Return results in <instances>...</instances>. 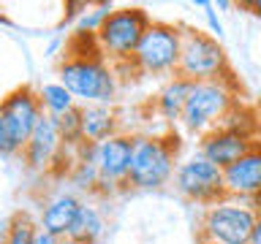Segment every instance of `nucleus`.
<instances>
[{"mask_svg": "<svg viewBox=\"0 0 261 244\" xmlns=\"http://www.w3.org/2000/svg\"><path fill=\"white\" fill-rule=\"evenodd\" d=\"M82 209V198L76 193H57L52 198L44 201V206H41V217H38V225L44 228V231L55 233L57 239H65L73 225V220H76Z\"/></svg>", "mask_w": 261, "mask_h": 244, "instance_id": "4468645a", "label": "nucleus"}, {"mask_svg": "<svg viewBox=\"0 0 261 244\" xmlns=\"http://www.w3.org/2000/svg\"><path fill=\"white\" fill-rule=\"evenodd\" d=\"M57 244H79V241H73V239H68V236H65V239H60Z\"/></svg>", "mask_w": 261, "mask_h": 244, "instance_id": "a878e982", "label": "nucleus"}, {"mask_svg": "<svg viewBox=\"0 0 261 244\" xmlns=\"http://www.w3.org/2000/svg\"><path fill=\"white\" fill-rule=\"evenodd\" d=\"M256 141H261V138H253L248 133H240V130H231V128L220 125V128L210 130L207 136L199 138V155H204L210 163H215L218 168H228Z\"/></svg>", "mask_w": 261, "mask_h": 244, "instance_id": "ddd939ff", "label": "nucleus"}, {"mask_svg": "<svg viewBox=\"0 0 261 244\" xmlns=\"http://www.w3.org/2000/svg\"><path fill=\"white\" fill-rule=\"evenodd\" d=\"M0 16H3V11H0Z\"/></svg>", "mask_w": 261, "mask_h": 244, "instance_id": "cd10ccee", "label": "nucleus"}, {"mask_svg": "<svg viewBox=\"0 0 261 244\" xmlns=\"http://www.w3.org/2000/svg\"><path fill=\"white\" fill-rule=\"evenodd\" d=\"M240 106L237 98V84L234 79H215V81H193L191 93H188L182 117L185 133L191 136H207L210 130H215L223 125V119Z\"/></svg>", "mask_w": 261, "mask_h": 244, "instance_id": "7ed1b4c3", "label": "nucleus"}, {"mask_svg": "<svg viewBox=\"0 0 261 244\" xmlns=\"http://www.w3.org/2000/svg\"><path fill=\"white\" fill-rule=\"evenodd\" d=\"M179 144L171 133H134L128 187L134 190H161L174 179L179 166Z\"/></svg>", "mask_w": 261, "mask_h": 244, "instance_id": "f03ea898", "label": "nucleus"}, {"mask_svg": "<svg viewBox=\"0 0 261 244\" xmlns=\"http://www.w3.org/2000/svg\"><path fill=\"white\" fill-rule=\"evenodd\" d=\"M191 84L182 76H171L166 79V84L158 89L155 95V111L158 117L166 122V125H177L179 117H182V109H185V101H188V93H191Z\"/></svg>", "mask_w": 261, "mask_h": 244, "instance_id": "dca6fc26", "label": "nucleus"}, {"mask_svg": "<svg viewBox=\"0 0 261 244\" xmlns=\"http://www.w3.org/2000/svg\"><path fill=\"white\" fill-rule=\"evenodd\" d=\"M248 8H253V11H256L258 16H261V0H253V3H245Z\"/></svg>", "mask_w": 261, "mask_h": 244, "instance_id": "393cba45", "label": "nucleus"}, {"mask_svg": "<svg viewBox=\"0 0 261 244\" xmlns=\"http://www.w3.org/2000/svg\"><path fill=\"white\" fill-rule=\"evenodd\" d=\"M177 76L188 81L234 79L223 44L199 27H182V52H179Z\"/></svg>", "mask_w": 261, "mask_h": 244, "instance_id": "6e6552de", "label": "nucleus"}, {"mask_svg": "<svg viewBox=\"0 0 261 244\" xmlns=\"http://www.w3.org/2000/svg\"><path fill=\"white\" fill-rule=\"evenodd\" d=\"M57 76L79 106H114L120 95L117 68L103 54H65Z\"/></svg>", "mask_w": 261, "mask_h": 244, "instance_id": "f257e3e1", "label": "nucleus"}, {"mask_svg": "<svg viewBox=\"0 0 261 244\" xmlns=\"http://www.w3.org/2000/svg\"><path fill=\"white\" fill-rule=\"evenodd\" d=\"M179 52H182V27L171 22H152L144 33L128 71L142 76H177Z\"/></svg>", "mask_w": 261, "mask_h": 244, "instance_id": "423d86ee", "label": "nucleus"}, {"mask_svg": "<svg viewBox=\"0 0 261 244\" xmlns=\"http://www.w3.org/2000/svg\"><path fill=\"white\" fill-rule=\"evenodd\" d=\"M223 185L228 198L248 201L261 215V141H256L237 163L223 168Z\"/></svg>", "mask_w": 261, "mask_h": 244, "instance_id": "f8f14e48", "label": "nucleus"}, {"mask_svg": "<svg viewBox=\"0 0 261 244\" xmlns=\"http://www.w3.org/2000/svg\"><path fill=\"white\" fill-rule=\"evenodd\" d=\"M60 239H57L55 233H49V231H44V228H36V233H33V244H57Z\"/></svg>", "mask_w": 261, "mask_h": 244, "instance_id": "5701e85b", "label": "nucleus"}, {"mask_svg": "<svg viewBox=\"0 0 261 244\" xmlns=\"http://www.w3.org/2000/svg\"><path fill=\"white\" fill-rule=\"evenodd\" d=\"M36 93H38V103H41V109H44V114H49V117H55V119L79 106L76 98H73L60 81H44L41 87H36Z\"/></svg>", "mask_w": 261, "mask_h": 244, "instance_id": "a211bd4d", "label": "nucleus"}, {"mask_svg": "<svg viewBox=\"0 0 261 244\" xmlns=\"http://www.w3.org/2000/svg\"><path fill=\"white\" fill-rule=\"evenodd\" d=\"M258 211L248 201L240 198H220L204 206L199 236L201 244H248Z\"/></svg>", "mask_w": 261, "mask_h": 244, "instance_id": "0eeeda50", "label": "nucleus"}, {"mask_svg": "<svg viewBox=\"0 0 261 244\" xmlns=\"http://www.w3.org/2000/svg\"><path fill=\"white\" fill-rule=\"evenodd\" d=\"M41 117L44 109L38 103L36 87L22 84L0 98V155L3 158L22 155Z\"/></svg>", "mask_w": 261, "mask_h": 244, "instance_id": "39448f33", "label": "nucleus"}, {"mask_svg": "<svg viewBox=\"0 0 261 244\" xmlns=\"http://www.w3.org/2000/svg\"><path fill=\"white\" fill-rule=\"evenodd\" d=\"M150 24H152V16L139 6H120L106 16L101 30L95 33V44L101 49L103 60L112 63L117 73L128 71Z\"/></svg>", "mask_w": 261, "mask_h": 244, "instance_id": "20e7f679", "label": "nucleus"}, {"mask_svg": "<svg viewBox=\"0 0 261 244\" xmlns=\"http://www.w3.org/2000/svg\"><path fill=\"white\" fill-rule=\"evenodd\" d=\"M103 233H106L103 211L93 201H82V209H79V215L68 231V239L79 241V244H98L103 239Z\"/></svg>", "mask_w": 261, "mask_h": 244, "instance_id": "f3484780", "label": "nucleus"}, {"mask_svg": "<svg viewBox=\"0 0 261 244\" xmlns=\"http://www.w3.org/2000/svg\"><path fill=\"white\" fill-rule=\"evenodd\" d=\"M174 190L182 198L210 206L220 198H226V185H223V168H218L215 163H210L204 155H191L182 158L174 171Z\"/></svg>", "mask_w": 261, "mask_h": 244, "instance_id": "1a4fd4ad", "label": "nucleus"}, {"mask_svg": "<svg viewBox=\"0 0 261 244\" xmlns=\"http://www.w3.org/2000/svg\"><path fill=\"white\" fill-rule=\"evenodd\" d=\"M248 244H261V215L256 220V225H253V233H250V241Z\"/></svg>", "mask_w": 261, "mask_h": 244, "instance_id": "b1692460", "label": "nucleus"}, {"mask_svg": "<svg viewBox=\"0 0 261 244\" xmlns=\"http://www.w3.org/2000/svg\"><path fill=\"white\" fill-rule=\"evenodd\" d=\"M114 11L112 3H98V6H85V11L79 14L76 19V33H87V36H95L101 30V24L106 22V16Z\"/></svg>", "mask_w": 261, "mask_h": 244, "instance_id": "6ab92c4d", "label": "nucleus"}, {"mask_svg": "<svg viewBox=\"0 0 261 244\" xmlns=\"http://www.w3.org/2000/svg\"><path fill=\"white\" fill-rule=\"evenodd\" d=\"M63 158H71L76 163V146H65L60 128H57V119L44 114L36 130H33L28 146H24L22 160L36 174H49V171H60L57 163H63Z\"/></svg>", "mask_w": 261, "mask_h": 244, "instance_id": "9b49d317", "label": "nucleus"}, {"mask_svg": "<svg viewBox=\"0 0 261 244\" xmlns=\"http://www.w3.org/2000/svg\"><path fill=\"white\" fill-rule=\"evenodd\" d=\"M256 114H258V119H261V101H258V111Z\"/></svg>", "mask_w": 261, "mask_h": 244, "instance_id": "bb28decb", "label": "nucleus"}, {"mask_svg": "<svg viewBox=\"0 0 261 244\" xmlns=\"http://www.w3.org/2000/svg\"><path fill=\"white\" fill-rule=\"evenodd\" d=\"M57 128H60V136H63L65 146L85 144V138H82V106L71 109L68 114H63V117H57Z\"/></svg>", "mask_w": 261, "mask_h": 244, "instance_id": "aec40b11", "label": "nucleus"}, {"mask_svg": "<svg viewBox=\"0 0 261 244\" xmlns=\"http://www.w3.org/2000/svg\"><path fill=\"white\" fill-rule=\"evenodd\" d=\"M130 158H134V133L109 136L106 141L95 144V168H98V193L112 195L128 187L130 174Z\"/></svg>", "mask_w": 261, "mask_h": 244, "instance_id": "9d476101", "label": "nucleus"}, {"mask_svg": "<svg viewBox=\"0 0 261 244\" xmlns=\"http://www.w3.org/2000/svg\"><path fill=\"white\" fill-rule=\"evenodd\" d=\"M196 6L204 11V19H207V24H210V36L212 38H223L226 36V27H223V22H220V16H218V8H215V3H207V0H196Z\"/></svg>", "mask_w": 261, "mask_h": 244, "instance_id": "4be33fe9", "label": "nucleus"}, {"mask_svg": "<svg viewBox=\"0 0 261 244\" xmlns=\"http://www.w3.org/2000/svg\"><path fill=\"white\" fill-rule=\"evenodd\" d=\"M120 133V114L114 106H82V138L87 144H101Z\"/></svg>", "mask_w": 261, "mask_h": 244, "instance_id": "2eb2a0df", "label": "nucleus"}, {"mask_svg": "<svg viewBox=\"0 0 261 244\" xmlns=\"http://www.w3.org/2000/svg\"><path fill=\"white\" fill-rule=\"evenodd\" d=\"M36 228H38V223H33L28 215H16V217H11V225H8L3 244H33Z\"/></svg>", "mask_w": 261, "mask_h": 244, "instance_id": "412c9836", "label": "nucleus"}]
</instances>
